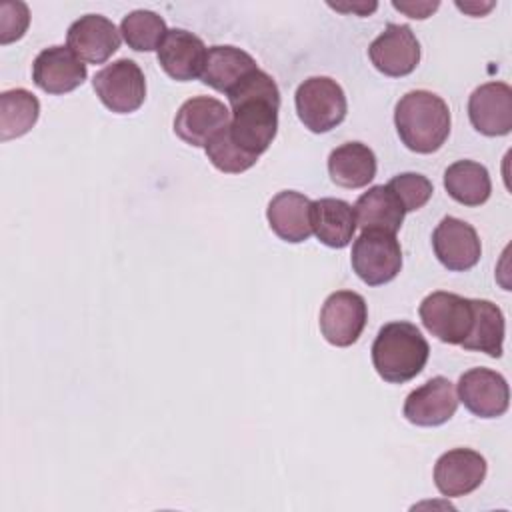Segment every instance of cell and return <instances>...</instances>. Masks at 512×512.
Masks as SVG:
<instances>
[{
    "mask_svg": "<svg viewBox=\"0 0 512 512\" xmlns=\"http://www.w3.org/2000/svg\"><path fill=\"white\" fill-rule=\"evenodd\" d=\"M230 102V136L248 154L260 156L272 144L278 130L280 90L270 74L254 70L232 92Z\"/></svg>",
    "mask_w": 512,
    "mask_h": 512,
    "instance_id": "1",
    "label": "cell"
},
{
    "mask_svg": "<svg viewBox=\"0 0 512 512\" xmlns=\"http://www.w3.org/2000/svg\"><path fill=\"white\" fill-rule=\"evenodd\" d=\"M394 124L406 148L418 154H432L450 134V110L438 94L412 90L398 100Z\"/></svg>",
    "mask_w": 512,
    "mask_h": 512,
    "instance_id": "2",
    "label": "cell"
},
{
    "mask_svg": "<svg viewBox=\"0 0 512 512\" xmlns=\"http://www.w3.org/2000/svg\"><path fill=\"white\" fill-rule=\"evenodd\" d=\"M430 346L412 322L384 324L372 344V364L378 376L390 384L416 378L428 362Z\"/></svg>",
    "mask_w": 512,
    "mask_h": 512,
    "instance_id": "3",
    "label": "cell"
},
{
    "mask_svg": "<svg viewBox=\"0 0 512 512\" xmlns=\"http://www.w3.org/2000/svg\"><path fill=\"white\" fill-rule=\"evenodd\" d=\"M296 112L300 122L316 134L336 128L348 110L342 86L328 76L306 78L294 94Z\"/></svg>",
    "mask_w": 512,
    "mask_h": 512,
    "instance_id": "4",
    "label": "cell"
},
{
    "mask_svg": "<svg viewBox=\"0 0 512 512\" xmlns=\"http://www.w3.org/2000/svg\"><path fill=\"white\" fill-rule=\"evenodd\" d=\"M352 268L368 286L394 280L402 268V248L396 234L384 230H362L352 244Z\"/></svg>",
    "mask_w": 512,
    "mask_h": 512,
    "instance_id": "5",
    "label": "cell"
},
{
    "mask_svg": "<svg viewBox=\"0 0 512 512\" xmlns=\"http://www.w3.org/2000/svg\"><path fill=\"white\" fill-rule=\"evenodd\" d=\"M418 312L424 328L446 344H462L474 320L472 298L442 290L428 294Z\"/></svg>",
    "mask_w": 512,
    "mask_h": 512,
    "instance_id": "6",
    "label": "cell"
},
{
    "mask_svg": "<svg viewBox=\"0 0 512 512\" xmlns=\"http://www.w3.org/2000/svg\"><path fill=\"white\" fill-rule=\"evenodd\" d=\"M94 90L100 102L116 112L130 114L144 104L146 80L134 60L120 58L94 74Z\"/></svg>",
    "mask_w": 512,
    "mask_h": 512,
    "instance_id": "7",
    "label": "cell"
},
{
    "mask_svg": "<svg viewBox=\"0 0 512 512\" xmlns=\"http://www.w3.org/2000/svg\"><path fill=\"white\" fill-rule=\"evenodd\" d=\"M368 320L366 300L352 290L332 292L320 310V332L332 346H352Z\"/></svg>",
    "mask_w": 512,
    "mask_h": 512,
    "instance_id": "8",
    "label": "cell"
},
{
    "mask_svg": "<svg viewBox=\"0 0 512 512\" xmlns=\"http://www.w3.org/2000/svg\"><path fill=\"white\" fill-rule=\"evenodd\" d=\"M370 62L386 76L400 78L414 72L420 62V44L406 24H388L368 48Z\"/></svg>",
    "mask_w": 512,
    "mask_h": 512,
    "instance_id": "9",
    "label": "cell"
},
{
    "mask_svg": "<svg viewBox=\"0 0 512 512\" xmlns=\"http://www.w3.org/2000/svg\"><path fill=\"white\" fill-rule=\"evenodd\" d=\"M458 402L480 418H498L508 410L506 378L490 368H470L458 380Z\"/></svg>",
    "mask_w": 512,
    "mask_h": 512,
    "instance_id": "10",
    "label": "cell"
},
{
    "mask_svg": "<svg viewBox=\"0 0 512 512\" xmlns=\"http://www.w3.org/2000/svg\"><path fill=\"white\" fill-rule=\"evenodd\" d=\"M230 124V110L224 102L210 96L186 100L174 118V132L190 146H206L218 132Z\"/></svg>",
    "mask_w": 512,
    "mask_h": 512,
    "instance_id": "11",
    "label": "cell"
},
{
    "mask_svg": "<svg viewBox=\"0 0 512 512\" xmlns=\"http://www.w3.org/2000/svg\"><path fill=\"white\" fill-rule=\"evenodd\" d=\"M434 254L440 264L452 272H464L478 264L482 246L476 230L454 216H446L432 234Z\"/></svg>",
    "mask_w": 512,
    "mask_h": 512,
    "instance_id": "12",
    "label": "cell"
},
{
    "mask_svg": "<svg viewBox=\"0 0 512 512\" xmlns=\"http://www.w3.org/2000/svg\"><path fill=\"white\" fill-rule=\"evenodd\" d=\"M486 478V460L470 448H452L434 464V484L446 498L474 492Z\"/></svg>",
    "mask_w": 512,
    "mask_h": 512,
    "instance_id": "13",
    "label": "cell"
},
{
    "mask_svg": "<svg viewBox=\"0 0 512 512\" xmlns=\"http://www.w3.org/2000/svg\"><path fill=\"white\" fill-rule=\"evenodd\" d=\"M120 30L102 14H86L74 20L66 34V46L88 64L106 62L120 48Z\"/></svg>",
    "mask_w": 512,
    "mask_h": 512,
    "instance_id": "14",
    "label": "cell"
},
{
    "mask_svg": "<svg viewBox=\"0 0 512 512\" xmlns=\"http://www.w3.org/2000/svg\"><path fill=\"white\" fill-rule=\"evenodd\" d=\"M456 408L454 384L444 376H434L406 396L402 412L416 426H440L456 414Z\"/></svg>",
    "mask_w": 512,
    "mask_h": 512,
    "instance_id": "15",
    "label": "cell"
},
{
    "mask_svg": "<svg viewBox=\"0 0 512 512\" xmlns=\"http://www.w3.org/2000/svg\"><path fill=\"white\" fill-rule=\"evenodd\" d=\"M472 126L484 136H504L512 130V88L506 82H486L468 100Z\"/></svg>",
    "mask_w": 512,
    "mask_h": 512,
    "instance_id": "16",
    "label": "cell"
},
{
    "mask_svg": "<svg viewBox=\"0 0 512 512\" xmlns=\"http://www.w3.org/2000/svg\"><path fill=\"white\" fill-rule=\"evenodd\" d=\"M32 80L48 94H66L86 80V64L68 46H50L34 58Z\"/></svg>",
    "mask_w": 512,
    "mask_h": 512,
    "instance_id": "17",
    "label": "cell"
},
{
    "mask_svg": "<svg viewBox=\"0 0 512 512\" xmlns=\"http://www.w3.org/2000/svg\"><path fill=\"white\" fill-rule=\"evenodd\" d=\"M156 52L162 70L178 82H188L202 76L208 54L204 42L196 34L182 28L168 30Z\"/></svg>",
    "mask_w": 512,
    "mask_h": 512,
    "instance_id": "18",
    "label": "cell"
},
{
    "mask_svg": "<svg viewBox=\"0 0 512 512\" xmlns=\"http://www.w3.org/2000/svg\"><path fill=\"white\" fill-rule=\"evenodd\" d=\"M310 204L312 200L294 190L278 192L266 210L272 232L290 244H298L310 238Z\"/></svg>",
    "mask_w": 512,
    "mask_h": 512,
    "instance_id": "19",
    "label": "cell"
},
{
    "mask_svg": "<svg viewBox=\"0 0 512 512\" xmlns=\"http://www.w3.org/2000/svg\"><path fill=\"white\" fill-rule=\"evenodd\" d=\"M310 226L316 238L330 248H344L356 232L354 208L340 198H318L310 204Z\"/></svg>",
    "mask_w": 512,
    "mask_h": 512,
    "instance_id": "20",
    "label": "cell"
},
{
    "mask_svg": "<svg viewBox=\"0 0 512 512\" xmlns=\"http://www.w3.org/2000/svg\"><path fill=\"white\" fill-rule=\"evenodd\" d=\"M258 70L256 60L236 46H212L206 54L202 82L218 92H232L246 76Z\"/></svg>",
    "mask_w": 512,
    "mask_h": 512,
    "instance_id": "21",
    "label": "cell"
},
{
    "mask_svg": "<svg viewBox=\"0 0 512 512\" xmlns=\"http://www.w3.org/2000/svg\"><path fill=\"white\" fill-rule=\"evenodd\" d=\"M354 214L356 226L362 230H384L396 234L406 212L398 196L386 184H376L356 200Z\"/></svg>",
    "mask_w": 512,
    "mask_h": 512,
    "instance_id": "22",
    "label": "cell"
},
{
    "mask_svg": "<svg viewBox=\"0 0 512 512\" xmlns=\"http://www.w3.org/2000/svg\"><path fill=\"white\" fill-rule=\"evenodd\" d=\"M328 174L342 188H364L376 176V156L362 142H346L330 152Z\"/></svg>",
    "mask_w": 512,
    "mask_h": 512,
    "instance_id": "23",
    "label": "cell"
},
{
    "mask_svg": "<svg viewBox=\"0 0 512 512\" xmlns=\"http://www.w3.org/2000/svg\"><path fill=\"white\" fill-rule=\"evenodd\" d=\"M444 188L464 206H480L490 198L492 182L486 166L474 160H458L444 172Z\"/></svg>",
    "mask_w": 512,
    "mask_h": 512,
    "instance_id": "24",
    "label": "cell"
},
{
    "mask_svg": "<svg viewBox=\"0 0 512 512\" xmlns=\"http://www.w3.org/2000/svg\"><path fill=\"white\" fill-rule=\"evenodd\" d=\"M472 306H474L472 328L460 346L466 350L484 352L492 358H500L502 344H504V314H502V310L494 302L480 300V298H472Z\"/></svg>",
    "mask_w": 512,
    "mask_h": 512,
    "instance_id": "25",
    "label": "cell"
},
{
    "mask_svg": "<svg viewBox=\"0 0 512 512\" xmlns=\"http://www.w3.org/2000/svg\"><path fill=\"white\" fill-rule=\"evenodd\" d=\"M40 102L26 88H12L0 94V138L24 136L38 120Z\"/></svg>",
    "mask_w": 512,
    "mask_h": 512,
    "instance_id": "26",
    "label": "cell"
},
{
    "mask_svg": "<svg viewBox=\"0 0 512 512\" xmlns=\"http://www.w3.org/2000/svg\"><path fill=\"white\" fill-rule=\"evenodd\" d=\"M168 28L162 16L152 10H134L120 22V34L124 42L136 52L158 50Z\"/></svg>",
    "mask_w": 512,
    "mask_h": 512,
    "instance_id": "27",
    "label": "cell"
},
{
    "mask_svg": "<svg viewBox=\"0 0 512 512\" xmlns=\"http://www.w3.org/2000/svg\"><path fill=\"white\" fill-rule=\"evenodd\" d=\"M206 156L208 160L212 162L214 168H218L220 172H226V174H240L248 168H252L256 164V156L244 152L230 136V130L228 126L218 132L206 146Z\"/></svg>",
    "mask_w": 512,
    "mask_h": 512,
    "instance_id": "28",
    "label": "cell"
},
{
    "mask_svg": "<svg viewBox=\"0 0 512 512\" xmlns=\"http://www.w3.org/2000/svg\"><path fill=\"white\" fill-rule=\"evenodd\" d=\"M386 186L398 196L404 212L420 210L434 192L432 182L416 172H402L394 176Z\"/></svg>",
    "mask_w": 512,
    "mask_h": 512,
    "instance_id": "29",
    "label": "cell"
},
{
    "mask_svg": "<svg viewBox=\"0 0 512 512\" xmlns=\"http://www.w3.org/2000/svg\"><path fill=\"white\" fill-rule=\"evenodd\" d=\"M30 22V12L24 2H4L0 6V42L10 44L24 36Z\"/></svg>",
    "mask_w": 512,
    "mask_h": 512,
    "instance_id": "30",
    "label": "cell"
},
{
    "mask_svg": "<svg viewBox=\"0 0 512 512\" xmlns=\"http://www.w3.org/2000/svg\"><path fill=\"white\" fill-rule=\"evenodd\" d=\"M392 6L410 18H428L440 4L438 2H392Z\"/></svg>",
    "mask_w": 512,
    "mask_h": 512,
    "instance_id": "31",
    "label": "cell"
},
{
    "mask_svg": "<svg viewBox=\"0 0 512 512\" xmlns=\"http://www.w3.org/2000/svg\"><path fill=\"white\" fill-rule=\"evenodd\" d=\"M332 8H336V10H344V12H348V10H352V12H360V16H364V14H370L372 10H376V2H372V4H352V6H338V4H330Z\"/></svg>",
    "mask_w": 512,
    "mask_h": 512,
    "instance_id": "32",
    "label": "cell"
},
{
    "mask_svg": "<svg viewBox=\"0 0 512 512\" xmlns=\"http://www.w3.org/2000/svg\"><path fill=\"white\" fill-rule=\"evenodd\" d=\"M456 6H458L460 10H464V12L472 14V16H482L484 12H488V10L494 6V2H488V4H484V6H478V4H462V2H456Z\"/></svg>",
    "mask_w": 512,
    "mask_h": 512,
    "instance_id": "33",
    "label": "cell"
}]
</instances>
